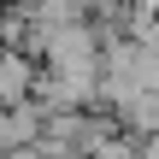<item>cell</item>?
Masks as SVG:
<instances>
[{"label":"cell","mask_w":159,"mask_h":159,"mask_svg":"<svg viewBox=\"0 0 159 159\" xmlns=\"http://www.w3.org/2000/svg\"><path fill=\"white\" fill-rule=\"evenodd\" d=\"M35 100V59L0 47V106H24Z\"/></svg>","instance_id":"1"}]
</instances>
